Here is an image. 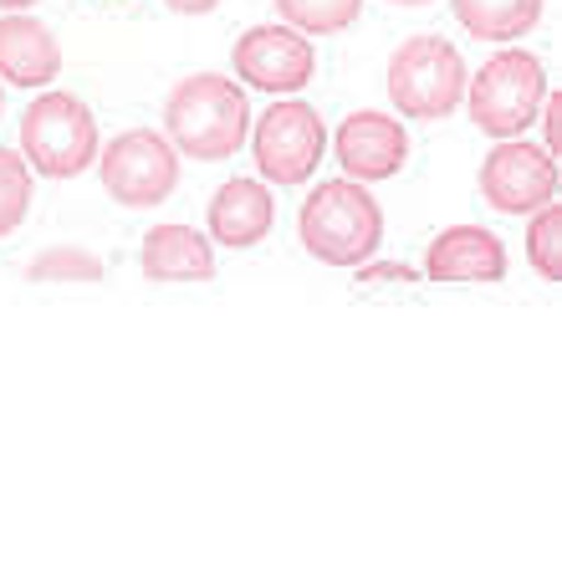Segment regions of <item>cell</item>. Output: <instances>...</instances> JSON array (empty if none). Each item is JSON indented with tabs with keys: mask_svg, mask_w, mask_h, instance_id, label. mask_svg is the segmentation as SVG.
Listing matches in <instances>:
<instances>
[{
	"mask_svg": "<svg viewBox=\"0 0 562 562\" xmlns=\"http://www.w3.org/2000/svg\"><path fill=\"white\" fill-rule=\"evenodd\" d=\"M164 128L169 144L190 159H231L251 138V103L236 82L215 72L184 77L164 103Z\"/></svg>",
	"mask_w": 562,
	"mask_h": 562,
	"instance_id": "cell-1",
	"label": "cell"
},
{
	"mask_svg": "<svg viewBox=\"0 0 562 562\" xmlns=\"http://www.w3.org/2000/svg\"><path fill=\"white\" fill-rule=\"evenodd\" d=\"M302 251L323 267H358L384 240V210L358 179H327L302 205Z\"/></svg>",
	"mask_w": 562,
	"mask_h": 562,
	"instance_id": "cell-2",
	"label": "cell"
},
{
	"mask_svg": "<svg viewBox=\"0 0 562 562\" xmlns=\"http://www.w3.org/2000/svg\"><path fill=\"white\" fill-rule=\"evenodd\" d=\"M389 103L415 123H440L465 103V57L445 36H409L384 72Z\"/></svg>",
	"mask_w": 562,
	"mask_h": 562,
	"instance_id": "cell-3",
	"label": "cell"
},
{
	"mask_svg": "<svg viewBox=\"0 0 562 562\" xmlns=\"http://www.w3.org/2000/svg\"><path fill=\"white\" fill-rule=\"evenodd\" d=\"M548 72L532 52H496L475 77H465V108L471 123L486 138H517L521 128H532L542 103H548Z\"/></svg>",
	"mask_w": 562,
	"mask_h": 562,
	"instance_id": "cell-4",
	"label": "cell"
},
{
	"mask_svg": "<svg viewBox=\"0 0 562 562\" xmlns=\"http://www.w3.org/2000/svg\"><path fill=\"white\" fill-rule=\"evenodd\" d=\"M21 159L46 179H72L98 159V119L72 92H42L21 113Z\"/></svg>",
	"mask_w": 562,
	"mask_h": 562,
	"instance_id": "cell-5",
	"label": "cell"
},
{
	"mask_svg": "<svg viewBox=\"0 0 562 562\" xmlns=\"http://www.w3.org/2000/svg\"><path fill=\"white\" fill-rule=\"evenodd\" d=\"M103 190L128 210H154L164 205L179 184V148L159 128H128L103 148Z\"/></svg>",
	"mask_w": 562,
	"mask_h": 562,
	"instance_id": "cell-6",
	"label": "cell"
},
{
	"mask_svg": "<svg viewBox=\"0 0 562 562\" xmlns=\"http://www.w3.org/2000/svg\"><path fill=\"white\" fill-rule=\"evenodd\" d=\"M323 148H327V128L317 119V108L296 103V98L271 103L251 128L256 169L271 184H302V179H312V169L323 164Z\"/></svg>",
	"mask_w": 562,
	"mask_h": 562,
	"instance_id": "cell-7",
	"label": "cell"
},
{
	"mask_svg": "<svg viewBox=\"0 0 562 562\" xmlns=\"http://www.w3.org/2000/svg\"><path fill=\"white\" fill-rule=\"evenodd\" d=\"M481 194L502 215H532L548 200H558V159L537 144L502 138L481 164Z\"/></svg>",
	"mask_w": 562,
	"mask_h": 562,
	"instance_id": "cell-8",
	"label": "cell"
},
{
	"mask_svg": "<svg viewBox=\"0 0 562 562\" xmlns=\"http://www.w3.org/2000/svg\"><path fill=\"white\" fill-rule=\"evenodd\" d=\"M240 82H251L261 92H277V98H296V88L312 82V42L302 31H292L286 21L281 26H251L231 52Z\"/></svg>",
	"mask_w": 562,
	"mask_h": 562,
	"instance_id": "cell-9",
	"label": "cell"
},
{
	"mask_svg": "<svg viewBox=\"0 0 562 562\" xmlns=\"http://www.w3.org/2000/svg\"><path fill=\"white\" fill-rule=\"evenodd\" d=\"M333 148H338L342 175L358 179V184H379V179H394L409 159V134H404L400 119L389 113H348L333 134Z\"/></svg>",
	"mask_w": 562,
	"mask_h": 562,
	"instance_id": "cell-10",
	"label": "cell"
},
{
	"mask_svg": "<svg viewBox=\"0 0 562 562\" xmlns=\"http://www.w3.org/2000/svg\"><path fill=\"white\" fill-rule=\"evenodd\" d=\"M61 72L57 36L31 11H0V82L11 88H52Z\"/></svg>",
	"mask_w": 562,
	"mask_h": 562,
	"instance_id": "cell-11",
	"label": "cell"
},
{
	"mask_svg": "<svg viewBox=\"0 0 562 562\" xmlns=\"http://www.w3.org/2000/svg\"><path fill=\"white\" fill-rule=\"evenodd\" d=\"M429 281H502L506 277V246L486 225H450L429 240L425 251Z\"/></svg>",
	"mask_w": 562,
	"mask_h": 562,
	"instance_id": "cell-12",
	"label": "cell"
},
{
	"mask_svg": "<svg viewBox=\"0 0 562 562\" xmlns=\"http://www.w3.org/2000/svg\"><path fill=\"white\" fill-rule=\"evenodd\" d=\"M138 267L148 281H210L215 251L210 236H200L194 225H154L138 246Z\"/></svg>",
	"mask_w": 562,
	"mask_h": 562,
	"instance_id": "cell-13",
	"label": "cell"
},
{
	"mask_svg": "<svg viewBox=\"0 0 562 562\" xmlns=\"http://www.w3.org/2000/svg\"><path fill=\"white\" fill-rule=\"evenodd\" d=\"M271 190L256 179H225L210 194V236L221 246H256L271 231Z\"/></svg>",
	"mask_w": 562,
	"mask_h": 562,
	"instance_id": "cell-14",
	"label": "cell"
},
{
	"mask_svg": "<svg viewBox=\"0 0 562 562\" xmlns=\"http://www.w3.org/2000/svg\"><path fill=\"white\" fill-rule=\"evenodd\" d=\"M450 11L475 42H517L542 21V0H450Z\"/></svg>",
	"mask_w": 562,
	"mask_h": 562,
	"instance_id": "cell-15",
	"label": "cell"
},
{
	"mask_svg": "<svg viewBox=\"0 0 562 562\" xmlns=\"http://www.w3.org/2000/svg\"><path fill=\"white\" fill-rule=\"evenodd\" d=\"M277 15L302 36H333V31L353 26L363 0H271Z\"/></svg>",
	"mask_w": 562,
	"mask_h": 562,
	"instance_id": "cell-16",
	"label": "cell"
},
{
	"mask_svg": "<svg viewBox=\"0 0 562 562\" xmlns=\"http://www.w3.org/2000/svg\"><path fill=\"white\" fill-rule=\"evenodd\" d=\"M527 261L542 281H562V205L548 200L542 210H532L527 225Z\"/></svg>",
	"mask_w": 562,
	"mask_h": 562,
	"instance_id": "cell-17",
	"label": "cell"
},
{
	"mask_svg": "<svg viewBox=\"0 0 562 562\" xmlns=\"http://www.w3.org/2000/svg\"><path fill=\"white\" fill-rule=\"evenodd\" d=\"M31 210V164L15 148H0V236H11Z\"/></svg>",
	"mask_w": 562,
	"mask_h": 562,
	"instance_id": "cell-18",
	"label": "cell"
},
{
	"mask_svg": "<svg viewBox=\"0 0 562 562\" xmlns=\"http://www.w3.org/2000/svg\"><path fill=\"white\" fill-rule=\"evenodd\" d=\"M31 281H98L103 277V261L82 246H52L26 267Z\"/></svg>",
	"mask_w": 562,
	"mask_h": 562,
	"instance_id": "cell-19",
	"label": "cell"
},
{
	"mask_svg": "<svg viewBox=\"0 0 562 562\" xmlns=\"http://www.w3.org/2000/svg\"><path fill=\"white\" fill-rule=\"evenodd\" d=\"M358 281H369V286L400 281V286H409V281H415V267H404V261H358Z\"/></svg>",
	"mask_w": 562,
	"mask_h": 562,
	"instance_id": "cell-20",
	"label": "cell"
},
{
	"mask_svg": "<svg viewBox=\"0 0 562 562\" xmlns=\"http://www.w3.org/2000/svg\"><path fill=\"white\" fill-rule=\"evenodd\" d=\"M542 138H548V154L558 159V144H562V119H558V98L548 92V103H542Z\"/></svg>",
	"mask_w": 562,
	"mask_h": 562,
	"instance_id": "cell-21",
	"label": "cell"
},
{
	"mask_svg": "<svg viewBox=\"0 0 562 562\" xmlns=\"http://www.w3.org/2000/svg\"><path fill=\"white\" fill-rule=\"evenodd\" d=\"M164 5H169L175 15H205V11H215L221 0H164Z\"/></svg>",
	"mask_w": 562,
	"mask_h": 562,
	"instance_id": "cell-22",
	"label": "cell"
},
{
	"mask_svg": "<svg viewBox=\"0 0 562 562\" xmlns=\"http://www.w3.org/2000/svg\"><path fill=\"white\" fill-rule=\"evenodd\" d=\"M26 5H36V0H0V11H26Z\"/></svg>",
	"mask_w": 562,
	"mask_h": 562,
	"instance_id": "cell-23",
	"label": "cell"
},
{
	"mask_svg": "<svg viewBox=\"0 0 562 562\" xmlns=\"http://www.w3.org/2000/svg\"><path fill=\"white\" fill-rule=\"evenodd\" d=\"M389 5H429V0H389Z\"/></svg>",
	"mask_w": 562,
	"mask_h": 562,
	"instance_id": "cell-24",
	"label": "cell"
},
{
	"mask_svg": "<svg viewBox=\"0 0 562 562\" xmlns=\"http://www.w3.org/2000/svg\"><path fill=\"white\" fill-rule=\"evenodd\" d=\"M0 103H5V92H0Z\"/></svg>",
	"mask_w": 562,
	"mask_h": 562,
	"instance_id": "cell-25",
	"label": "cell"
}]
</instances>
